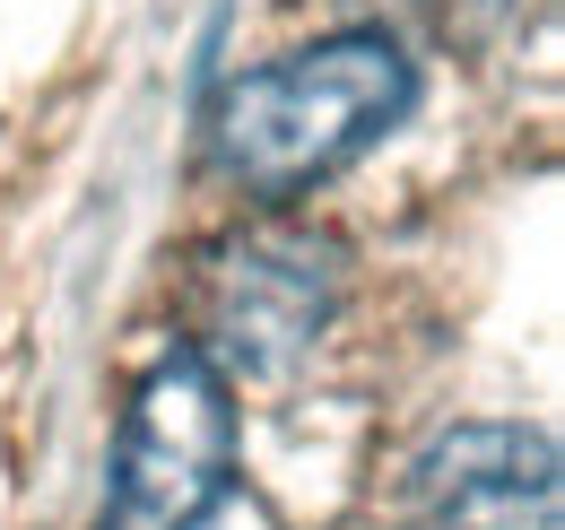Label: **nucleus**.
<instances>
[{
  "label": "nucleus",
  "mask_w": 565,
  "mask_h": 530,
  "mask_svg": "<svg viewBox=\"0 0 565 530\" xmlns=\"http://www.w3.org/2000/svg\"><path fill=\"white\" fill-rule=\"evenodd\" d=\"M409 105H418V62L383 26H349L287 62L226 78L210 105V139L217 166L253 200H296L322 174L356 166L374 139H392Z\"/></svg>",
  "instance_id": "nucleus-1"
},
{
  "label": "nucleus",
  "mask_w": 565,
  "mask_h": 530,
  "mask_svg": "<svg viewBox=\"0 0 565 530\" xmlns=\"http://www.w3.org/2000/svg\"><path fill=\"white\" fill-rule=\"evenodd\" d=\"M235 487V392L201 348H166L122 409L96 530H201Z\"/></svg>",
  "instance_id": "nucleus-2"
},
{
  "label": "nucleus",
  "mask_w": 565,
  "mask_h": 530,
  "mask_svg": "<svg viewBox=\"0 0 565 530\" xmlns=\"http://www.w3.org/2000/svg\"><path fill=\"white\" fill-rule=\"evenodd\" d=\"M340 305V244L313 226H244L201 262V357L217 374L296 365Z\"/></svg>",
  "instance_id": "nucleus-3"
},
{
  "label": "nucleus",
  "mask_w": 565,
  "mask_h": 530,
  "mask_svg": "<svg viewBox=\"0 0 565 530\" xmlns=\"http://www.w3.org/2000/svg\"><path fill=\"white\" fill-rule=\"evenodd\" d=\"M401 505L418 530H557V444L495 417L452 426L409 462Z\"/></svg>",
  "instance_id": "nucleus-4"
}]
</instances>
